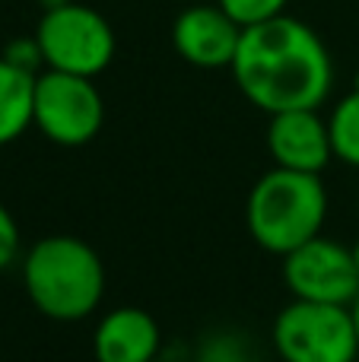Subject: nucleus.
I'll return each mask as SVG.
<instances>
[{
    "mask_svg": "<svg viewBox=\"0 0 359 362\" xmlns=\"http://www.w3.org/2000/svg\"><path fill=\"white\" fill-rule=\"evenodd\" d=\"M242 95L267 115L322 108L334 86V61L312 25L280 16L242 29L233 57Z\"/></svg>",
    "mask_w": 359,
    "mask_h": 362,
    "instance_id": "obj_1",
    "label": "nucleus"
},
{
    "mask_svg": "<svg viewBox=\"0 0 359 362\" xmlns=\"http://www.w3.org/2000/svg\"><path fill=\"white\" fill-rule=\"evenodd\" d=\"M29 302L51 321H83L105 299V264L76 235H45L23 257Z\"/></svg>",
    "mask_w": 359,
    "mask_h": 362,
    "instance_id": "obj_2",
    "label": "nucleus"
},
{
    "mask_svg": "<svg viewBox=\"0 0 359 362\" xmlns=\"http://www.w3.org/2000/svg\"><path fill=\"white\" fill-rule=\"evenodd\" d=\"M328 219V187L322 175L273 165L245 200V226L254 245L283 257L309 238L322 235Z\"/></svg>",
    "mask_w": 359,
    "mask_h": 362,
    "instance_id": "obj_3",
    "label": "nucleus"
},
{
    "mask_svg": "<svg viewBox=\"0 0 359 362\" xmlns=\"http://www.w3.org/2000/svg\"><path fill=\"white\" fill-rule=\"evenodd\" d=\"M273 350L283 362H356L359 337L350 305L293 299L273 318Z\"/></svg>",
    "mask_w": 359,
    "mask_h": 362,
    "instance_id": "obj_4",
    "label": "nucleus"
},
{
    "mask_svg": "<svg viewBox=\"0 0 359 362\" xmlns=\"http://www.w3.org/2000/svg\"><path fill=\"white\" fill-rule=\"evenodd\" d=\"M105 124V102L93 76L42 70L35 76L32 127L57 146H86Z\"/></svg>",
    "mask_w": 359,
    "mask_h": 362,
    "instance_id": "obj_5",
    "label": "nucleus"
},
{
    "mask_svg": "<svg viewBox=\"0 0 359 362\" xmlns=\"http://www.w3.org/2000/svg\"><path fill=\"white\" fill-rule=\"evenodd\" d=\"M35 38L42 45L45 70L95 80L114 57V29L108 19L93 6L73 0L57 10H45Z\"/></svg>",
    "mask_w": 359,
    "mask_h": 362,
    "instance_id": "obj_6",
    "label": "nucleus"
},
{
    "mask_svg": "<svg viewBox=\"0 0 359 362\" xmlns=\"http://www.w3.org/2000/svg\"><path fill=\"white\" fill-rule=\"evenodd\" d=\"M283 283L293 299L350 305L359 293V270L350 245L331 235H315L283 255Z\"/></svg>",
    "mask_w": 359,
    "mask_h": 362,
    "instance_id": "obj_7",
    "label": "nucleus"
},
{
    "mask_svg": "<svg viewBox=\"0 0 359 362\" xmlns=\"http://www.w3.org/2000/svg\"><path fill=\"white\" fill-rule=\"evenodd\" d=\"M242 42V25L220 4H194L172 23V45L188 64L204 70L233 67Z\"/></svg>",
    "mask_w": 359,
    "mask_h": 362,
    "instance_id": "obj_8",
    "label": "nucleus"
},
{
    "mask_svg": "<svg viewBox=\"0 0 359 362\" xmlns=\"http://www.w3.org/2000/svg\"><path fill=\"white\" fill-rule=\"evenodd\" d=\"M267 153L273 165L293 172H312L322 175L334 159L328 121L318 115V108H296V112L271 115L267 124Z\"/></svg>",
    "mask_w": 359,
    "mask_h": 362,
    "instance_id": "obj_9",
    "label": "nucleus"
},
{
    "mask_svg": "<svg viewBox=\"0 0 359 362\" xmlns=\"http://www.w3.org/2000/svg\"><path fill=\"white\" fill-rule=\"evenodd\" d=\"M159 350H163L159 321L137 305L105 312L93 331L95 362H156Z\"/></svg>",
    "mask_w": 359,
    "mask_h": 362,
    "instance_id": "obj_10",
    "label": "nucleus"
},
{
    "mask_svg": "<svg viewBox=\"0 0 359 362\" xmlns=\"http://www.w3.org/2000/svg\"><path fill=\"white\" fill-rule=\"evenodd\" d=\"M35 74L13 67L0 57V146L19 140L32 127Z\"/></svg>",
    "mask_w": 359,
    "mask_h": 362,
    "instance_id": "obj_11",
    "label": "nucleus"
},
{
    "mask_svg": "<svg viewBox=\"0 0 359 362\" xmlns=\"http://www.w3.org/2000/svg\"><path fill=\"white\" fill-rule=\"evenodd\" d=\"M328 131H331V146H334V159L359 169V89L343 95L334 105V112L328 118Z\"/></svg>",
    "mask_w": 359,
    "mask_h": 362,
    "instance_id": "obj_12",
    "label": "nucleus"
},
{
    "mask_svg": "<svg viewBox=\"0 0 359 362\" xmlns=\"http://www.w3.org/2000/svg\"><path fill=\"white\" fill-rule=\"evenodd\" d=\"M191 362H261V356L248 334L235 331V327H220V331H210L207 337H201Z\"/></svg>",
    "mask_w": 359,
    "mask_h": 362,
    "instance_id": "obj_13",
    "label": "nucleus"
},
{
    "mask_svg": "<svg viewBox=\"0 0 359 362\" xmlns=\"http://www.w3.org/2000/svg\"><path fill=\"white\" fill-rule=\"evenodd\" d=\"M242 29L248 25H258V23H267V19L280 16L286 10V0H216Z\"/></svg>",
    "mask_w": 359,
    "mask_h": 362,
    "instance_id": "obj_14",
    "label": "nucleus"
},
{
    "mask_svg": "<svg viewBox=\"0 0 359 362\" xmlns=\"http://www.w3.org/2000/svg\"><path fill=\"white\" fill-rule=\"evenodd\" d=\"M4 61H10L13 67L25 70V74H42L45 70V54H42V45H38V38H13L10 45L4 48Z\"/></svg>",
    "mask_w": 359,
    "mask_h": 362,
    "instance_id": "obj_15",
    "label": "nucleus"
},
{
    "mask_svg": "<svg viewBox=\"0 0 359 362\" xmlns=\"http://www.w3.org/2000/svg\"><path fill=\"white\" fill-rule=\"evenodd\" d=\"M19 248H23L19 226H16V219H13V213L0 204V270H6L10 264H16Z\"/></svg>",
    "mask_w": 359,
    "mask_h": 362,
    "instance_id": "obj_16",
    "label": "nucleus"
},
{
    "mask_svg": "<svg viewBox=\"0 0 359 362\" xmlns=\"http://www.w3.org/2000/svg\"><path fill=\"white\" fill-rule=\"evenodd\" d=\"M350 315H353V325H356V337H359V293H356V299L350 302Z\"/></svg>",
    "mask_w": 359,
    "mask_h": 362,
    "instance_id": "obj_17",
    "label": "nucleus"
},
{
    "mask_svg": "<svg viewBox=\"0 0 359 362\" xmlns=\"http://www.w3.org/2000/svg\"><path fill=\"white\" fill-rule=\"evenodd\" d=\"M70 0H42V6L45 10H57V6H67Z\"/></svg>",
    "mask_w": 359,
    "mask_h": 362,
    "instance_id": "obj_18",
    "label": "nucleus"
},
{
    "mask_svg": "<svg viewBox=\"0 0 359 362\" xmlns=\"http://www.w3.org/2000/svg\"><path fill=\"white\" fill-rule=\"evenodd\" d=\"M350 251H353V261H356V270H359V238L350 245Z\"/></svg>",
    "mask_w": 359,
    "mask_h": 362,
    "instance_id": "obj_19",
    "label": "nucleus"
},
{
    "mask_svg": "<svg viewBox=\"0 0 359 362\" xmlns=\"http://www.w3.org/2000/svg\"><path fill=\"white\" fill-rule=\"evenodd\" d=\"M353 89H359V76H356V83H353Z\"/></svg>",
    "mask_w": 359,
    "mask_h": 362,
    "instance_id": "obj_20",
    "label": "nucleus"
},
{
    "mask_svg": "<svg viewBox=\"0 0 359 362\" xmlns=\"http://www.w3.org/2000/svg\"><path fill=\"white\" fill-rule=\"evenodd\" d=\"M356 204H359V194H356Z\"/></svg>",
    "mask_w": 359,
    "mask_h": 362,
    "instance_id": "obj_21",
    "label": "nucleus"
}]
</instances>
